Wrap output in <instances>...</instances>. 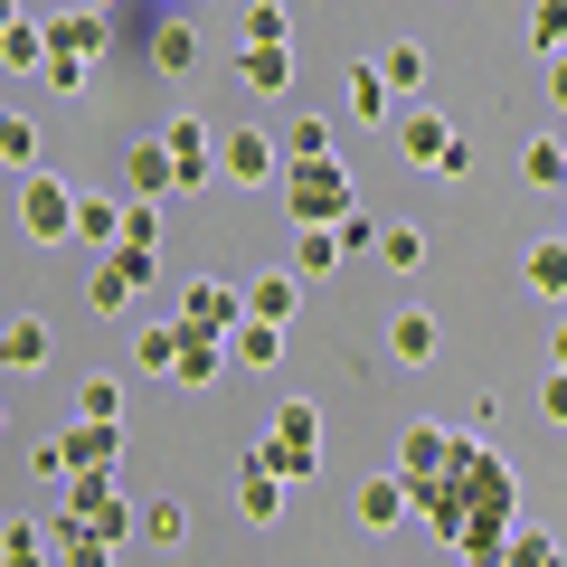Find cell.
Segmentation results:
<instances>
[{"mask_svg":"<svg viewBox=\"0 0 567 567\" xmlns=\"http://www.w3.org/2000/svg\"><path fill=\"white\" fill-rule=\"evenodd\" d=\"M58 492H66V511H76V520H95V529H104V548H114V558L142 539V520H133V502H123L114 464H85V473H66Z\"/></svg>","mask_w":567,"mask_h":567,"instance_id":"277c9868","label":"cell"},{"mask_svg":"<svg viewBox=\"0 0 567 567\" xmlns=\"http://www.w3.org/2000/svg\"><path fill=\"white\" fill-rule=\"evenodd\" d=\"M379 265H388V275H416V265H425V237H416V227H379Z\"/></svg>","mask_w":567,"mask_h":567,"instance_id":"d590c367","label":"cell"},{"mask_svg":"<svg viewBox=\"0 0 567 567\" xmlns=\"http://www.w3.org/2000/svg\"><path fill=\"white\" fill-rule=\"evenodd\" d=\"M95 10H114V0H95Z\"/></svg>","mask_w":567,"mask_h":567,"instance_id":"816d5d0a","label":"cell"},{"mask_svg":"<svg viewBox=\"0 0 567 567\" xmlns=\"http://www.w3.org/2000/svg\"><path fill=\"white\" fill-rule=\"evenodd\" d=\"M171 360H181V322L133 331V369H142V379H171Z\"/></svg>","mask_w":567,"mask_h":567,"instance_id":"f546056e","label":"cell"},{"mask_svg":"<svg viewBox=\"0 0 567 567\" xmlns=\"http://www.w3.org/2000/svg\"><path fill=\"white\" fill-rule=\"evenodd\" d=\"M10 20H20V0H0V29H10Z\"/></svg>","mask_w":567,"mask_h":567,"instance_id":"681fc988","label":"cell"},{"mask_svg":"<svg viewBox=\"0 0 567 567\" xmlns=\"http://www.w3.org/2000/svg\"><path fill=\"white\" fill-rule=\"evenodd\" d=\"M379 76L398 85V95H416V85H425V48H416V39H398V48H379Z\"/></svg>","mask_w":567,"mask_h":567,"instance_id":"836d02e7","label":"cell"},{"mask_svg":"<svg viewBox=\"0 0 567 567\" xmlns=\"http://www.w3.org/2000/svg\"><path fill=\"white\" fill-rule=\"evenodd\" d=\"M76 237H85V246H114V237H123V199H104V189H76Z\"/></svg>","mask_w":567,"mask_h":567,"instance_id":"f1b7e54d","label":"cell"},{"mask_svg":"<svg viewBox=\"0 0 567 567\" xmlns=\"http://www.w3.org/2000/svg\"><path fill=\"white\" fill-rule=\"evenodd\" d=\"M58 454H66V473H85V464H114V454H123V425H114V416H76V425L58 435Z\"/></svg>","mask_w":567,"mask_h":567,"instance_id":"5bb4252c","label":"cell"},{"mask_svg":"<svg viewBox=\"0 0 567 567\" xmlns=\"http://www.w3.org/2000/svg\"><path fill=\"white\" fill-rule=\"evenodd\" d=\"M0 369H20V379L29 369H58V331H48L39 312H20V322L0 331Z\"/></svg>","mask_w":567,"mask_h":567,"instance_id":"4fadbf2b","label":"cell"},{"mask_svg":"<svg viewBox=\"0 0 567 567\" xmlns=\"http://www.w3.org/2000/svg\"><path fill=\"white\" fill-rule=\"evenodd\" d=\"M331 227H341V246H350V256H360V246H379V218H369V208H341Z\"/></svg>","mask_w":567,"mask_h":567,"instance_id":"ee69618b","label":"cell"},{"mask_svg":"<svg viewBox=\"0 0 567 567\" xmlns=\"http://www.w3.org/2000/svg\"><path fill=\"white\" fill-rule=\"evenodd\" d=\"M275 181H284V218H293V227H331L341 208H360V181H350L331 152H312V162H284Z\"/></svg>","mask_w":567,"mask_h":567,"instance_id":"7a4b0ae2","label":"cell"},{"mask_svg":"<svg viewBox=\"0 0 567 567\" xmlns=\"http://www.w3.org/2000/svg\"><path fill=\"white\" fill-rule=\"evenodd\" d=\"M435 350H445V331H435V312H425V303L388 312V360H398V369H435Z\"/></svg>","mask_w":567,"mask_h":567,"instance_id":"30bf717a","label":"cell"},{"mask_svg":"<svg viewBox=\"0 0 567 567\" xmlns=\"http://www.w3.org/2000/svg\"><path fill=\"white\" fill-rule=\"evenodd\" d=\"M275 171H284V142L265 123H227L218 133V181L227 189H275Z\"/></svg>","mask_w":567,"mask_h":567,"instance_id":"52a82bcc","label":"cell"},{"mask_svg":"<svg viewBox=\"0 0 567 567\" xmlns=\"http://www.w3.org/2000/svg\"><path fill=\"white\" fill-rule=\"evenodd\" d=\"M227 369V331H199V322H181V360H171V379L181 388H208Z\"/></svg>","mask_w":567,"mask_h":567,"instance_id":"2e32d148","label":"cell"},{"mask_svg":"<svg viewBox=\"0 0 567 567\" xmlns=\"http://www.w3.org/2000/svg\"><path fill=\"white\" fill-rule=\"evenodd\" d=\"M256 464H275L284 483H312V473H322V406H312V398H284V416L256 435Z\"/></svg>","mask_w":567,"mask_h":567,"instance_id":"3957f363","label":"cell"},{"mask_svg":"<svg viewBox=\"0 0 567 567\" xmlns=\"http://www.w3.org/2000/svg\"><path fill=\"white\" fill-rule=\"evenodd\" d=\"M0 435H10V406H0Z\"/></svg>","mask_w":567,"mask_h":567,"instance_id":"f907efd6","label":"cell"},{"mask_svg":"<svg viewBox=\"0 0 567 567\" xmlns=\"http://www.w3.org/2000/svg\"><path fill=\"white\" fill-rule=\"evenodd\" d=\"M520 275H529L539 303H567V237H539V246L520 256Z\"/></svg>","mask_w":567,"mask_h":567,"instance_id":"cb8c5ba5","label":"cell"},{"mask_svg":"<svg viewBox=\"0 0 567 567\" xmlns=\"http://www.w3.org/2000/svg\"><path fill=\"white\" fill-rule=\"evenodd\" d=\"M246 39H265V48H293V10H284V0H256V10H246Z\"/></svg>","mask_w":567,"mask_h":567,"instance_id":"8d00e7d4","label":"cell"},{"mask_svg":"<svg viewBox=\"0 0 567 567\" xmlns=\"http://www.w3.org/2000/svg\"><path fill=\"white\" fill-rule=\"evenodd\" d=\"M445 445H454V425H406V435H398V473H406V483L435 473V464H445Z\"/></svg>","mask_w":567,"mask_h":567,"instance_id":"484cf974","label":"cell"},{"mask_svg":"<svg viewBox=\"0 0 567 567\" xmlns=\"http://www.w3.org/2000/svg\"><path fill=\"white\" fill-rule=\"evenodd\" d=\"M181 322L237 331V322H246V293H237V284H218V275H199V284H181Z\"/></svg>","mask_w":567,"mask_h":567,"instance_id":"7c38bea8","label":"cell"},{"mask_svg":"<svg viewBox=\"0 0 567 567\" xmlns=\"http://www.w3.org/2000/svg\"><path fill=\"white\" fill-rule=\"evenodd\" d=\"M152 66H162V76H189V66H199V29L162 20V29H152Z\"/></svg>","mask_w":567,"mask_h":567,"instance_id":"4316f807","label":"cell"},{"mask_svg":"<svg viewBox=\"0 0 567 567\" xmlns=\"http://www.w3.org/2000/svg\"><path fill=\"white\" fill-rule=\"evenodd\" d=\"M152 275H162V265H152V246L114 237V246H104V256H95V284H85V303H95L104 322H114V312H133V293H142V284H152Z\"/></svg>","mask_w":567,"mask_h":567,"instance_id":"5b68a950","label":"cell"},{"mask_svg":"<svg viewBox=\"0 0 567 567\" xmlns=\"http://www.w3.org/2000/svg\"><path fill=\"white\" fill-rule=\"evenodd\" d=\"M142 548H189V511L181 502H142Z\"/></svg>","mask_w":567,"mask_h":567,"instance_id":"4dcf8cb0","label":"cell"},{"mask_svg":"<svg viewBox=\"0 0 567 567\" xmlns=\"http://www.w3.org/2000/svg\"><path fill=\"white\" fill-rule=\"evenodd\" d=\"M0 66H10V76H39V66H48V20L20 10V20L0 29Z\"/></svg>","mask_w":567,"mask_h":567,"instance_id":"7402d4cb","label":"cell"},{"mask_svg":"<svg viewBox=\"0 0 567 567\" xmlns=\"http://www.w3.org/2000/svg\"><path fill=\"white\" fill-rule=\"evenodd\" d=\"M312 152H331V123H322V114H293V133H284V162H312Z\"/></svg>","mask_w":567,"mask_h":567,"instance_id":"f35d334b","label":"cell"},{"mask_svg":"<svg viewBox=\"0 0 567 567\" xmlns=\"http://www.w3.org/2000/svg\"><path fill=\"white\" fill-rule=\"evenodd\" d=\"M529 48H539V58L567 48V0H529Z\"/></svg>","mask_w":567,"mask_h":567,"instance_id":"e575fe53","label":"cell"},{"mask_svg":"<svg viewBox=\"0 0 567 567\" xmlns=\"http://www.w3.org/2000/svg\"><path fill=\"white\" fill-rule=\"evenodd\" d=\"M48 85H58V95H85V85H95V58H58V48H48V66H39Z\"/></svg>","mask_w":567,"mask_h":567,"instance_id":"ab89813d","label":"cell"},{"mask_svg":"<svg viewBox=\"0 0 567 567\" xmlns=\"http://www.w3.org/2000/svg\"><path fill=\"white\" fill-rule=\"evenodd\" d=\"M284 360V322H256V312H246L237 331H227V369H275Z\"/></svg>","mask_w":567,"mask_h":567,"instance_id":"44dd1931","label":"cell"},{"mask_svg":"<svg viewBox=\"0 0 567 567\" xmlns=\"http://www.w3.org/2000/svg\"><path fill=\"white\" fill-rule=\"evenodd\" d=\"M123 237H133V246H162V199H123Z\"/></svg>","mask_w":567,"mask_h":567,"instance_id":"60d3db41","label":"cell"},{"mask_svg":"<svg viewBox=\"0 0 567 567\" xmlns=\"http://www.w3.org/2000/svg\"><path fill=\"white\" fill-rule=\"evenodd\" d=\"M246 312H256V322H293V312H303V275H293V265L256 275V284H246Z\"/></svg>","mask_w":567,"mask_h":567,"instance_id":"ac0fdd59","label":"cell"},{"mask_svg":"<svg viewBox=\"0 0 567 567\" xmlns=\"http://www.w3.org/2000/svg\"><path fill=\"white\" fill-rule=\"evenodd\" d=\"M29 473H39V483H66V454H58V435H48V445H29Z\"/></svg>","mask_w":567,"mask_h":567,"instance_id":"bcb514c9","label":"cell"},{"mask_svg":"<svg viewBox=\"0 0 567 567\" xmlns=\"http://www.w3.org/2000/svg\"><path fill=\"white\" fill-rule=\"evenodd\" d=\"M398 152H406L416 171H445V181H464V171H473L464 133H454V123L435 114V104H416V114H398Z\"/></svg>","mask_w":567,"mask_h":567,"instance_id":"8992f818","label":"cell"},{"mask_svg":"<svg viewBox=\"0 0 567 567\" xmlns=\"http://www.w3.org/2000/svg\"><path fill=\"white\" fill-rule=\"evenodd\" d=\"M237 76L256 85V95H284V85H293V48H265V39H246V48H237Z\"/></svg>","mask_w":567,"mask_h":567,"instance_id":"603a6c76","label":"cell"},{"mask_svg":"<svg viewBox=\"0 0 567 567\" xmlns=\"http://www.w3.org/2000/svg\"><path fill=\"white\" fill-rule=\"evenodd\" d=\"M406 511H416L454 558H511V529H520V483L511 464L483 445V435H454L445 464L406 483Z\"/></svg>","mask_w":567,"mask_h":567,"instance_id":"6da1fadb","label":"cell"},{"mask_svg":"<svg viewBox=\"0 0 567 567\" xmlns=\"http://www.w3.org/2000/svg\"><path fill=\"white\" fill-rule=\"evenodd\" d=\"M29 162H39V123L0 104V171H29Z\"/></svg>","mask_w":567,"mask_h":567,"instance_id":"1f68e13d","label":"cell"},{"mask_svg":"<svg viewBox=\"0 0 567 567\" xmlns=\"http://www.w3.org/2000/svg\"><path fill=\"white\" fill-rule=\"evenodd\" d=\"M520 181L529 189H567V142H529V152H520Z\"/></svg>","mask_w":567,"mask_h":567,"instance_id":"d6a6232c","label":"cell"},{"mask_svg":"<svg viewBox=\"0 0 567 567\" xmlns=\"http://www.w3.org/2000/svg\"><path fill=\"white\" fill-rule=\"evenodd\" d=\"M133 199H181V171H171V142L162 133L133 142Z\"/></svg>","mask_w":567,"mask_h":567,"instance_id":"d6986e66","label":"cell"},{"mask_svg":"<svg viewBox=\"0 0 567 567\" xmlns=\"http://www.w3.org/2000/svg\"><path fill=\"white\" fill-rule=\"evenodd\" d=\"M548 104H558V114H567V48H558V58H548Z\"/></svg>","mask_w":567,"mask_h":567,"instance_id":"7dc6e473","label":"cell"},{"mask_svg":"<svg viewBox=\"0 0 567 567\" xmlns=\"http://www.w3.org/2000/svg\"><path fill=\"white\" fill-rule=\"evenodd\" d=\"M529 406H539L548 425H567V369L558 360H548V379H539V398H529Z\"/></svg>","mask_w":567,"mask_h":567,"instance_id":"7bdbcfd3","label":"cell"},{"mask_svg":"<svg viewBox=\"0 0 567 567\" xmlns=\"http://www.w3.org/2000/svg\"><path fill=\"white\" fill-rule=\"evenodd\" d=\"M76 416H114V425H123V379H114V369L76 388Z\"/></svg>","mask_w":567,"mask_h":567,"instance_id":"74e56055","label":"cell"},{"mask_svg":"<svg viewBox=\"0 0 567 567\" xmlns=\"http://www.w3.org/2000/svg\"><path fill=\"white\" fill-rule=\"evenodd\" d=\"M20 237H29V246L76 237V189H66L58 171H39V162H29V181H20Z\"/></svg>","mask_w":567,"mask_h":567,"instance_id":"ba28073f","label":"cell"},{"mask_svg":"<svg viewBox=\"0 0 567 567\" xmlns=\"http://www.w3.org/2000/svg\"><path fill=\"white\" fill-rule=\"evenodd\" d=\"M350 265V246H341V227H293V275L303 284H322V275H341Z\"/></svg>","mask_w":567,"mask_h":567,"instance_id":"ffe728a7","label":"cell"},{"mask_svg":"<svg viewBox=\"0 0 567 567\" xmlns=\"http://www.w3.org/2000/svg\"><path fill=\"white\" fill-rule=\"evenodd\" d=\"M284 492H293V483H284V473L275 464H256V454H246V473H237V511H246V520H284Z\"/></svg>","mask_w":567,"mask_h":567,"instance_id":"e0dca14e","label":"cell"},{"mask_svg":"<svg viewBox=\"0 0 567 567\" xmlns=\"http://www.w3.org/2000/svg\"><path fill=\"white\" fill-rule=\"evenodd\" d=\"M48 48H58V58H104V48H114V10H95V0H85V10H58V20H48Z\"/></svg>","mask_w":567,"mask_h":567,"instance_id":"8fae6325","label":"cell"},{"mask_svg":"<svg viewBox=\"0 0 567 567\" xmlns=\"http://www.w3.org/2000/svg\"><path fill=\"white\" fill-rule=\"evenodd\" d=\"M341 95H350V114H360V123H388L398 85H388V76H379V58H369V66H350V85H341Z\"/></svg>","mask_w":567,"mask_h":567,"instance_id":"83f0119b","label":"cell"},{"mask_svg":"<svg viewBox=\"0 0 567 567\" xmlns=\"http://www.w3.org/2000/svg\"><path fill=\"white\" fill-rule=\"evenodd\" d=\"M162 142H171V171H181V189H208V181H218V133H208L199 114H171Z\"/></svg>","mask_w":567,"mask_h":567,"instance_id":"9c48e42d","label":"cell"},{"mask_svg":"<svg viewBox=\"0 0 567 567\" xmlns=\"http://www.w3.org/2000/svg\"><path fill=\"white\" fill-rule=\"evenodd\" d=\"M0 558H48V529H29V520H0Z\"/></svg>","mask_w":567,"mask_h":567,"instance_id":"b9f144b4","label":"cell"},{"mask_svg":"<svg viewBox=\"0 0 567 567\" xmlns=\"http://www.w3.org/2000/svg\"><path fill=\"white\" fill-rule=\"evenodd\" d=\"M511 558H529V567H548V558H558V539H548V529H511Z\"/></svg>","mask_w":567,"mask_h":567,"instance_id":"f6af8a7d","label":"cell"},{"mask_svg":"<svg viewBox=\"0 0 567 567\" xmlns=\"http://www.w3.org/2000/svg\"><path fill=\"white\" fill-rule=\"evenodd\" d=\"M48 548H58V558H76V567H104V558H114V548H104V529H95V520H76V511H58Z\"/></svg>","mask_w":567,"mask_h":567,"instance_id":"d4e9b609","label":"cell"},{"mask_svg":"<svg viewBox=\"0 0 567 567\" xmlns=\"http://www.w3.org/2000/svg\"><path fill=\"white\" fill-rule=\"evenodd\" d=\"M350 511H360V529H398V520H406V473H398V464L369 473V483L350 492Z\"/></svg>","mask_w":567,"mask_h":567,"instance_id":"9a60e30c","label":"cell"},{"mask_svg":"<svg viewBox=\"0 0 567 567\" xmlns=\"http://www.w3.org/2000/svg\"><path fill=\"white\" fill-rule=\"evenodd\" d=\"M548 360H558V369H567V322H558V331H548Z\"/></svg>","mask_w":567,"mask_h":567,"instance_id":"c3c4849f","label":"cell"}]
</instances>
